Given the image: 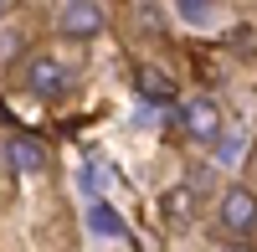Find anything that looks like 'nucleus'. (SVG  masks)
Instances as JSON below:
<instances>
[{
	"instance_id": "1",
	"label": "nucleus",
	"mask_w": 257,
	"mask_h": 252,
	"mask_svg": "<svg viewBox=\"0 0 257 252\" xmlns=\"http://www.w3.org/2000/svg\"><path fill=\"white\" fill-rule=\"evenodd\" d=\"M21 82H26L31 98H62V93L72 88V67L62 57H52V52H36L26 62V72H21Z\"/></svg>"
},
{
	"instance_id": "2",
	"label": "nucleus",
	"mask_w": 257,
	"mask_h": 252,
	"mask_svg": "<svg viewBox=\"0 0 257 252\" xmlns=\"http://www.w3.org/2000/svg\"><path fill=\"white\" fill-rule=\"evenodd\" d=\"M180 134L190 139V144H216V134L226 129V118H221V108L211 98H180Z\"/></svg>"
},
{
	"instance_id": "3",
	"label": "nucleus",
	"mask_w": 257,
	"mask_h": 252,
	"mask_svg": "<svg viewBox=\"0 0 257 252\" xmlns=\"http://www.w3.org/2000/svg\"><path fill=\"white\" fill-rule=\"evenodd\" d=\"M57 26H62V36H72V41H93V36H103L108 16H103L98 0H62Z\"/></svg>"
},
{
	"instance_id": "4",
	"label": "nucleus",
	"mask_w": 257,
	"mask_h": 252,
	"mask_svg": "<svg viewBox=\"0 0 257 252\" xmlns=\"http://www.w3.org/2000/svg\"><path fill=\"white\" fill-rule=\"evenodd\" d=\"M216 216L231 237H252L257 232V191H247V185H231V191L216 201Z\"/></svg>"
},
{
	"instance_id": "5",
	"label": "nucleus",
	"mask_w": 257,
	"mask_h": 252,
	"mask_svg": "<svg viewBox=\"0 0 257 252\" xmlns=\"http://www.w3.org/2000/svg\"><path fill=\"white\" fill-rule=\"evenodd\" d=\"M52 165V155H47V144H41L36 134H11L6 139V170L16 175V180H31V175H41Z\"/></svg>"
},
{
	"instance_id": "6",
	"label": "nucleus",
	"mask_w": 257,
	"mask_h": 252,
	"mask_svg": "<svg viewBox=\"0 0 257 252\" xmlns=\"http://www.w3.org/2000/svg\"><path fill=\"white\" fill-rule=\"evenodd\" d=\"M82 226H88V237H98V242H134V237H128V226H123V216H118L103 196L88 201V216H82Z\"/></svg>"
},
{
	"instance_id": "7",
	"label": "nucleus",
	"mask_w": 257,
	"mask_h": 252,
	"mask_svg": "<svg viewBox=\"0 0 257 252\" xmlns=\"http://www.w3.org/2000/svg\"><path fill=\"white\" fill-rule=\"evenodd\" d=\"M134 88H139V98H149V103H175V98H180L175 82H170L160 67H139V72H134Z\"/></svg>"
},
{
	"instance_id": "8",
	"label": "nucleus",
	"mask_w": 257,
	"mask_h": 252,
	"mask_svg": "<svg viewBox=\"0 0 257 252\" xmlns=\"http://www.w3.org/2000/svg\"><path fill=\"white\" fill-rule=\"evenodd\" d=\"M190 211H196V191H185V185H175V191H165V221H170V226L190 221Z\"/></svg>"
},
{
	"instance_id": "9",
	"label": "nucleus",
	"mask_w": 257,
	"mask_h": 252,
	"mask_svg": "<svg viewBox=\"0 0 257 252\" xmlns=\"http://www.w3.org/2000/svg\"><path fill=\"white\" fill-rule=\"evenodd\" d=\"M108 185H113V165L93 155L88 165H82V191H88V196H103V191H108Z\"/></svg>"
},
{
	"instance_id": "10",
	"label": "nucleus",
	"mask_w": 257,
	"mask_h": 252,
	"mask_svg": "<svg viewBox=\"0 0 257 252\" xmlns=\"http://www.w3.org/2000/svg\"><path fill=\"white\" fill-rule=\"evenodd\" d=\"M175 11H180L185 26H211V21H216V6H211V0H175Z\"/></svg>"
},
{
	"instance_id": "11",
	"label": "nucleus",
	"mask_w": 257,
	"mask_h": 252,
	"mask_svg": "<svg viewBox=\"0 0 257 252\" xmlns=\"http://www.w3.org/2000/svg\"><path fill=\"white\" fill-rule=\"evenodd\" d=\"M216 155H221V160H237V155H242V134H226V139L216 134Z\"/></svg>"
},
{
	"instance_id": "12",
	"label": "nucleus",
	"mask_w": 257,
	"mask_h": 252,
	"mask_svg": "<svg viewBox=\"0 0 257 252\" xmlns=\"http://www.w3.org/2000/svg\"><path fill=\"white\" fill-rule=\"evenodd\" d=\"M11 6H16V0H0V16H6V11H11Z\"/></svg>"
}]
</instances>
